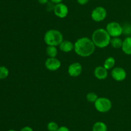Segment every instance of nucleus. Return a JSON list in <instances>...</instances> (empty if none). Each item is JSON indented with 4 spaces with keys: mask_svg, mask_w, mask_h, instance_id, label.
Here are the masks:
<instances>
[{
    "mask_svg": "<svg viewBox=\"0 0 131 131\" xmlns=\"http://www.w3.org/2000/svg\"><path fill=\"white\" fill-rule=\"evenodd\" d=\"M45 66L46 68L49 71H56L61 67V62L56 57H49L46 60Z\"/></svg>",
    "mask_w": 131,
    "mask_h": 131,
    "instance_id": "1a4fd4ad",
    "label": "nucleus"
},
{
    "mask_svg": "<svg viewBox=\"0 0 131 131\" xmlns=\"http://www.w3.org/2000/svg\"><path fill=\"white\" fill-rule=\"evenodd\" d=\"M92 131H107V127L104 122L97 121L93 125Z\"/></svg>",
    "mask_w": 131,
    "mask_h": 131,
    "instance_id": "4468645a",
    "label": "nucleus"
},
{
    "mask_svg": "<svg viewBox=\"0 0 131 131\" xmlns=\"http://www.w3.org/2000/svg\"><path fill=\"white\" fill-rule=\"evenodd\" d=\"M54 13L57 17L60 18H65L67 16L69 13V9L67 6L65 4L60 3L56 4L54 8Z\"/></svg>",
    "mask_w": 131,
    "mask_h": 131,
    "instance_id": "0eeeda50",
    "label": "nucleus"
},
{
    "mask_svg": "<svg viewBox=\"0 0 131 131\" xmlns=\"http://www.w3.org/2000/svg\"><path fill=\"white\" fill-rule=\"evenodd\" d=\"M122 49L124 53H125L126 55H131V36L126 37L123 41Z\"/></svg>",
    "mask_w": 131,
    "mask_h": 131,
    "instance_id": "ddd939ff",
    "label": "nucleus"
},
{
    "mask_svg": "<svg viewBox=\"0 0 131 131\" xmlns=\"http://www.w3.org/2000/svg\"><path fill=\"white\" fill-rule=\"evenodd\" d=\"M38 1L40 4H42V5H45V4H46L48 3L49 0H38Z\"/></svg>",
    "mask_w": 131,
    "mask_h": 131,
    "instance_id": "393cba45",
    "label": "nucleus"
},
{
    "mask_svg": "<svg viewBox=\"0 0 131 131\" xmlns=\"http://www.w3.org/2000/svg\"><path fill=\"white\" fill-rule=\"evenodd\" d=\"M115 65V59L112 57H110L107 58L105 60L104 63V67L106 68V69H111L114 67Z\"/></svg>",
    "mask_w": 131,
    "mask_h": 131,
    "instance_id": "2eb2a0df",
    "label": "nucleus"
},
{
    "mask_svg": "<svg viewBox=\"0 0 131 131\" xmlns=\"http://www.w3.org/2000/svg\"><path fill=\"white\" fill-rule=\"evenodd\" d=\"M43 39L47 46H57L63 41V37L60 31L52 29L46 32Z\"/></svg>",
    "mask_w": 131,
    "mask_h": 131,
    "instance_id": "7ed1b4c3",
    "label": "nucleus"
},
{
    "mask_svg": "<svg viewBox=\"0 0 131 131\" xmlns=\"http://www.w3.org/2000/svg\"><path fill=\"white\" fill-rule=\"evenodd\" d=\"M111 36L106 30L103 28H99L93 32L92 34V40L95 46L99 48H104L108 46L111 41Z\"/></svg>",
    "mask_w": 131,
    "mask_h": 131,
    "instance_id": "f03ea898",
    "label": "nucleus"
},
{
    "mask_svg": "<svg viewBox=\"0 0 131 131\" xmlns=\"http://www.w3.org/2000/svg\"><path fill=\"white\" fill-rule=\"evenodd\" d=\"M110 44L115 48H122V46L123 41L119 37H113V38L111 39Z\"/></svg>",
    "mask_w": 131,
    "mask_h": 131,
    "instance_id": "dca6fc26",
    "label": "nucleus"
},
{
    "mask_svg": "<svg viewBox=\"0 0 131 131\" xmlns=\"http://www.w3.org/2000/svg\"><path fill=\"white\" fill-rule=\"evenodd\" d=\"M111 76L116 81L122 82L126 78L127 73L124 68L116 67L114 68L111 71Z\"/></svg>",
    "mask_w": 131,
    "mask_h": 131,
    "instance_id": "6e6552de",
    "label": "nucleus"
},
{
    "mask_svg": "<svg viewBox=\"0 0 131 131\" xmlns=\"http://www.w3.org/2000/svg\"><path fill=\"white\" fill-rule=\"evenodd\" d=\"M106 31L111 37H118L123 33L122 26L117 22H111L106 26Z\"/></svg>",
    "mask_w": 131,
    "mask_h": 131,
    "instance_id": "39448f33",
    "label": "nucleus"
},
{
    "mask_svg": "<svg viewBox=\"0 0 131 131\" xmlns=\"http://www.w3.org/2000/svg\"><path fill=\"white\" fill-rule=\"evenodd\" d=\"M46 52H47V55L49 57H56L58 54V50L56 48V46H47L46 48Z\"/></svg>",
    "mask_w": 131,
    "mask_h": 131,
    "instance_id": "f3484780",
    "label": "nucleus"
},
{
    "mask_svg": "<svg viewBox=\"0 0 131 131\" xmlns=\"http://www.w3.org/2000/svg\"><path fill=\"white\" fill-rule=\"evenodd\" d=\"M94 105L97 110L100 113H104L111 110L112 108V102L110 99L107 98H98V99L94 103Z\"/></svg>",
    "mask_w": 131,
    "mask_h": 131,
    "instance_id": "20e7f679",
    "label": "nucleus"
},
{
    "mask_svg": "<svg viewBox=\"0 0 131 131\" xmlns=\"http://www.w3.org/2000/svg\"><path fill=\"white\" fill-rule=\"evenodd\" d=\"M59 48L61 51L65 53H69L74 49V44L70 41H63L59 45Z\"/></svg>",
    "mask_w": 131,
    "mask_h": 131,
    "instance_id": "f8f14e48",
    "label": "nucleus"
},
{
    "mask_svg": "<svg viewBox=\"0 0 131 131\" xmlns=\"http://www.w3.org/2000/svg\"><path fill=\"white\" fill-rule=\"evenodd\" d=\"M74 51L78 55L83 57H87L93 53L95 46L92 39L88 37L78 39L74 43Z\"/></svg>",
    "mask_w": 131,
    "mask_h": 131,
    "instance_id": "f257e3e1",
    "label": "nucleus"
},
{
    "mask_svg": "<svg viewBox=\"0 0 131 131\" xmlns=\"http://www.w3.org/2000/svg\"><path fill=\"white\" fill-rule=\"evenodd\" d=\"M59 126L56 122L51 121L47 124V130L49 131H57L59 128Z\"/></svg>",
    "mask_w": 131,
    "mask_h": 131,
    "instance_id": "aec40b11",
    "label": "nucleus"
},
{
    "mask_svg": "<svg viewBox=\"0 0 131 131\" xmlns=\"http://www.w3.org/2000/svg\"><path fill=\"white\" fill-rule=\"evenodd\" d=\"M123 33L126 35H131V25L129 24H125L122 26Z\"/></svg>",
    "mask_w": 131,
    "mask_h": 131,
    "instance_id": "412c9836",
    "label": "nucleus"
},
{
    "mask_svg": "<svg viewBox=\"0 0 131 131\" xmlns=\"http://www.w3.org/2000/svg\"><path fill=\"white\" fill-rule=\"evenodd\" d=\"M9 71L5 66H0V79H5L8 76Z\"/></svg>",
    "mask_w": 131,
    "mask_h": 131,
    "instance_id": "a211bd4d",
    "label": "nucleus"
},
{
    "mask_svg": "<svg viewBox=\"0 0 131 131\" xmlns=\"http://www.w3.org/2000/svg\"><path fill=\"white\" fill-rule=\"evenodd\" d=\"M130 15H131V12H130Z\"/></svg>",
    "mask_w": 131,
    "mask_h": 131,
    "instance_id": "cd10ccee",
    "label": "nucleus"
},
{
    "mask_svg": "<svg viewBox=\"0 0 131 131\" xmlns=\"http://www.w3.org/2000/svg\"><path fill=\"white\" fill-rule=\"evenodd\" d=\"M107 69L104 67L97 66L94 70V75L99 80H104L107 77Z\"/></svg>",
    "mask_w": 131,
    "mask_h": 131,
    "instance_id": "9b49d317",
    "label": "nucleus"
},
{
    "mask_svg": "<svg viewBox=\"0 0 131 131\" xmlns=\"http://www.w3.org/2000/svg\"><path fill=\"white\" fill-rule=\"evenodd\" d=\"M86 99L90 103H95L96 100L98 99V96L96 93L93 92H90L87 94Z\"/></svg>",
    "mask_w": 131,
    "mask_h": 131,
    "instance_id": "6ab92c4d",
    "label": "nucleus"
},
{
    "mask_svg": "<svg viewBox=\"0 0 131 131\" xmlns=\"http://www.w3.org/2000/svg\"><path fill=\"white\" fill-rule=\"evenodd\" d=\"M91 16L94 21H102L106 19L107 16V11L102 6H97L93 10Z\"/></svg>",
    "mask_w": 131,
    "mask_h": 131,
    "instance_id": "423d86ee",
    "label": "nucleus"
},
{
    "mask_svg": "<svg viewBox=\"0 0 131 131\" xmlns=\"http://www.w3.org/2000/svg\"><path fill=\"white\" fill-rule=\"evenodd\" d=\"M82 73V66L79 62H74L69 65L68 73L72 77H77Z\"/></svg>",
    "mask_w": 131,
    "mask_h": 131,
    "instance_id": "9d476101",
    "label": "nucleus"
},
{
    "mask_svg": "<svg viewBox=\"0 0 131 131\" xmlns=\"http://www.w3.org/2000/svg\"><path fill=\"white\" fill-rule=\"evenodd\" d=\"M90 0H77L78 3L81 5H84L89 2Z\"/></svg>",
    "mask_w": 131,
    "mask_h": 131,
    "instance_id": "b1692460",
    "label": "nucleus"
},
{
    "mask_svg": "<svg viewBox=\"0 0 131 131\" xmlns=\"http://www.w3.org/2000/svg\"><path fill=\"white\" fill-rule=\"evenodd\" d=\"M63 0H51V1L52 3H53L54 4H58V3H60L62 2Z\"/></svg>",
    "mask_w": 131,
    "mask_h": 131,
    "instance_id": "a878e982",
    "label": "nucleus"
},
{
    "mask_svg": "<svg viewBox=\"0 0 131 131\" xmlns=\"http://www.w3.org/2000/svg\"><path fill=\"white\" fill-rule=\"evenodd\" d=\"M57 131H70L68 127H65V126H61V127H59Z\"/></svg>",
    "mask_w": 131,
    "mask_h": 131,
    "instance_id": "5701e85b",
    "label": "nucleus"
},
{
    "mask_svg": "<svg viewBox=\"0 0 131 131\" xmlns=\"http://www.w3.org/2000/svg\"><path fill=\"white\" fill-rule=\"evenodd\" d=\"M20 131H34V130H33V128H32L31 127H29V126H26V127H24L23 128H22Z\"/></svg>",
    "mask_w": 131,
    "mask_h": 131,
    "instance_id": "4be33fe9",
    "label": "nucleus"
},
{
    "mask_svg": "<svg viewBox=\"0 0 131 131\" xmlns=\"http://www.w3.org/2000/svg\"><path fill=\"white\" fill-rule=\"evenodd\" d=\"M8 131H15V130L11 129V130H8Z\"/></svg>",
    "mask_w": 131,
    "mask_h": 131,
    "instance_id": "bb28decb",
    "label": "nucleus"
}]
</instances>
